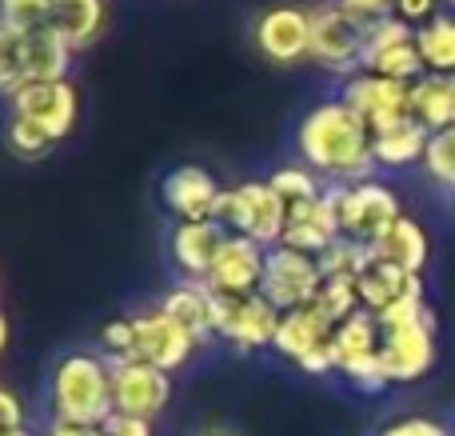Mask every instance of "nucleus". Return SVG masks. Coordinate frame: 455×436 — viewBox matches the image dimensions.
I'll list each match as a JSON object with an SVG mask.
<instances>
[{"mask_svg":"<svg viewBox=\"0 0 455 436\" xmlns=\"http://www.w3.org/2000/svg\"><path fill=\"white\" fill-rule=\"evenodd\" d=\"M344 237L339 232V213H336V197L331 189H323L320 200H307V205L288 208V224H283V240L280 245L296 248V253L320 256L328 245Z\"/></svg>","mask_w":455,"mask_h":436,"instance_id":"aec40b11","label":"nucleus"},{"mask_svg":"<svg viewBox=\"0 0 455 436\" xmlns=\"http://www.w3.org/2000/svg\"><path fill=\"white\" fill-rule=\"evenodd\" d=\"M112 365V405L124 416L156 421L172 400V373L148 365V360H108Z\"/></svg>","mask_w":455,"mask_h":436,"instance_id":"f8f14e48","label":"nucleus"},{"mask_svg":"<svg viewBox=\"0 0 455 436\" xmlns=\"http://www.w3.org/2000/svg\"><path fill=\"white\" fill-rule=\"evenodd\" d=\"M416 48L427 72L455 77V12H440L424 28H416Z\"/></svg>","mask_w":455,"mask_h":436,"instance_id":"bb28decb","label":"nucleus"},{"mask_svg":"<svg viewBox=\"0 0 455 436\" xmlns=\"http://www.w3.org/2000/svg\"><path fill=\"white\" fill-rule=\"evenodd\" d=\"M427 141H432V133H427L416 117H403V120H395V125L371 133V160H376L379 168H408V165H416V160H424Z\"/></svg>","mask_w":455,"mask_h":436,"instance_id":"5701e85b","label":"nucleus"},{"mask_svg":"<svg viewBox=\"0 0 455 436\" xmlns=\"http://www.w3.org/2000/svg\"><path fill=\"white\" fill-rule=\"evenodd\" d=\"M331 336H336V325H331V320H323L320 312L307 304V309L283 312V317H280V333H275L272 349L280 352L283 360H291L299 373L328 376V373H336Z\"/></svg>","mask_w":455,"mask_h":436,"instance_id":"6e6552de","label":"nucleus"},{"mask_svg":"<svg viewBox=\"0 0 455 436\" xmlns=\"http://www.w3.org/2000/svg\"><path fill=\"white\" fill-rule=\"evenodd\" d=\"M24 436H32V432H24Z\"/></svg>","mask_w":455,"mask_h":436,"instance_id":"a18cd8bd","label":"nucleus"},{"mask_svg":"<svg viewBox=\"0 0 455 436\" xmlns=\"http://www.w3.org/2000/svg\"><path fill=\"white\" fill-rule=\"evenodd\" d=\"M132 328H136V360L164 368V373H180L192 360V352L200 349V341L188 333L184 325H176L160 304L132 312Z\"/></svg>","mask_w":455,"mask_h":436,"instance_id":"ddd939ff","label":"nucleus"},{"mask_svg":"<svg viewBox=\"0 0 455 436\" xmlns=\"http://www.w3.org/2000/svg\"><path fill=\"white\" fill-rule=\"evenodd\" d=\"M216 336L228 341L235 352H259L272 349L275 333H280V317L267 296L251 293V296H216Z\"/></svg>","mask_w":455,"mask_h":436,"instance_id":"1a4fd4ad","label":"nucleus"},{"mask_svg":"<svg viewBox=\"0 0 455 436\" xmlns=\"http://www.w3.org/2000/svg\"><path fill=\"white\" fill-rule=\"evenodd\" d=\"M299 165L331 176V184L371 181V128L347 109L344 101H323L296 125Z\"/></svg>","mask_w":455,"mask_h":436,"instance_id":"f257e3e1","label":"nucleus"},{"mask_svg":"<svg viewBox=\"0 0 455 436\" xmlns=\"http://www.w3.org/2000/svg\"><path fill=\"white\" fill-rule=\"evenodd\" d=\"M443 8H451V12H455V0H443Z\"/></svg>","mask_w":455,"mask_h":436,"instance_id":"c03bdc74","label":"nucleus"},{"mask_svg":"<svg viewBox=\"0 0 455 436\" xmlns=\"http://www.w3.org/2000/svg\"><path fill=\"white\" fill-rule=\"evenodd\" d=\"M48 405L56 421L100 429L116 405H112V365L96 349H72L48 373Z\"/></svg>","mask_w":455,"mask_h":436,"instance_id":"f03ea898","label":"nucleus"},{"mask_svg":"<svg viewBox=\"0 0 455 436\" xmlns=\"http://www.w3.org/2000/svg\"><path fill=\"white\" fill-rule=\"evenodd\" d=\"M443 8V0H392V16H400L411 28H424L427 20H435Z\"/></svg>","mask_w":455,"mask_h":436,"instance_id":"c9c22d12","label":"nucleus"},{"mask_svg":"<svg viewBox=\"0 0 455 436\" xmlns=\"http://www.w3.org/2000/svg\"><path fill=\"white\" fill-rule=\"evenodd\" d=\"M4 144H8V152H12L16 160H40V157H48V152L56 149L52 136H48L40 125L24 120V117H8V125H4Z\"/></svg>","mask_w":455,"mask_h":436,"instance_id":"c756f323","label":"nucleus"},{"mask_svg":"<svg viewBox=\"0 0 455 436\" xmlns=\"http://www.w3.org/2000/svg\"><path fill=\"white\" fill-rule=\"evenodd\" d=\"M379 328H384L379 368H384L387 384H411L432 373V365H435V312L432 309H424L419 317L395 320V325H379Z\"/></svg>","mask_w":455,"mask_h":436,"instance_id":"39448f33","label":"nucleus"},{"mask_svg":"<svg viewBox=\"0 0 455 436\" xmlns=\"http://www.w3.org/2000/svg\"><path fill=\"white\" fill-rule=\"evenodd\" d=\"M267 184L280 192V200H283L288 208L307 205V200H320V197H323L320 173H312L307 165H280L272 176H267Z\"/></svg>","mask_w":455,"mask_h":436,"instance_id":"c85d7f7f","label":"nucleus"},{"mask_svg":"<svg viewBox=\"0 0 455 436\" xmlns=\"http://www.w3.org/2000/svg\"><path fill=\"white\" fill-rule=\"evenodd\" d=\"M331 197H336V213H339V232L360 245L379 240L395 221L403 216L400 197H395L387 184H379L376 176L360 184H328Z\"/></svg>","mask_w":455,"mask_h":436,"instance_id":"423d86ee","label":"nucleus"},{"mask_svg":"<svg viewBox=\"0 0 455 436\" xmlns=\"http://www.w3.org/2000/svg\"><path fill=\"white\" fill-rule=\"evenodd\" d=\"M200 436H235V432H228V429H208V432H200Z\"/></svg>","mask_w":455,"mask_h":436,"instance_id":"37998d69","label":"nucleus"},{"mask_svg":"<svg viewBox=\"0 0 455 436\" xmlns=\"http://www.w3.org/2000/svg\"><path fill=\"white\" fill-rule=\"evenodd\" d=\"M320 285H323V272H320L315 256L296 253V248H288V245L267 248L259 296H267L280 312L307 309V304L315 301V293H320Z\"/></svg>","mask_w":455,"mask_h":436,"instance_id":"9b49d317","label":"nucleus"},{"mask_svg":"<svg viewBox=\"0 0 455 436\" xmlns=\"http://www.w3.org/2000/svg\"><path fill=\"white\" fill-rule=\"evenodd\" d=\"M339 8L363 16V20H379V16H392V0H336Z\"/></svg>","mask_w":455,"mask_h":436,"instance_id":"ea45409f","label":"nucleus"},{"mask_svg":"<svg viewBox=\"0 0 455 436\" xmlns=\"http://www.w3.org/2000/svg\"><path fill=\"white\" fill-rule=\"evenodd\" d=\"M371 20L339 8L336 0L312 8V44H307V61L320 69L339 72V77H355L363 69V48H368Z\"/></svg>","mask_w":455,"mask_h":436,"instance_id":"7ed1b4c3","label":"nucleus"},{"mask_svg":"<svg viewBox=\"0 0 455 436\" xmlns=\"http://www.w3.org/2000/svg\"><path fill=\"white\" fill-rule=\"evenodd\" d=\"M411 117L427 128V133H443L455 128V77L443 72H424V77L411 85Z\"/></svg>","mask_w":455,"mask_h":436,"instance_id":"b1692460","label":"nucleus"},{"mask_svg":"<svg viewBox=\"0 0 455 436\" xmlns=\"http://www.w3.org/2000/svg\"><path fill=\"white\" fill-rule=\"evenodd\" d=\"M224 237H228V229L220 221H176L172 237H168V256H172L180 280L204 285Z\"/></svg>","mask_w":455,"mask_h":436,"instance_id":"6ab92c4d","label":"nucleus"},{"mask_svg":"<svg viewBox=\"0 0 455 436\" xmlns=\"http://www.w3.org/2000/svg\"><path fill=\"white\" fill-rule=\"evenodd\" d=\"M424 173L432 176L435 184L455 192V128H443V133H432L424 152Z\"/></svg>","mask_w":455,"mask_h":436,"instance_id":"473e14b6","label":"nucleus"},{"mask_svg":"<svg viewBox=\"0 0 455 436\" xmlns=\"http://www.w3.org/2000/svg\"><path fill=\"white\" fill-rule=\"evenodd\" d=\"M264 264H267L264 245L228 232L204 285L212 288L216 296H251V293H259V285H264Z\"/></svg>","mask_w":455,"mask_h":436,"instance_id":"f3484780","label":"nucleus"},{"mask_svg":"<svg viewBox=\"0 0 455 436\" xmlns=\"http://www.w3.org/2000/svg\"><path fill=\"white\" fill-rule=\"evenodd\" d=\"M216 304L220 301H216L212 288L196 285V280H180V285H172L160 296V309H164L176 325L188 328L200 344H208L216 336Z\"/></svg>","mask_w":455,"mask_h":436,"instance_id":"412c9836","label":"nucleus"},{"mask_svg":"<svg viewBox=\"0 0 455 436\" xmlns=\"http://www.w3.org/2000/svg\"><path fill=\"white\" fill-rule=\"evenodd\" d=\"M379 436H455V432H448L440 421H432V416H400V421L384 424Z\"/></svg>","mask_w":455,"mask_h":436,"instance_id":"e433bc0d","label":"nucleus"},{"mask_svg":"<svg viewBox=\"0 0 455 436\" xmlns=\"http://www.w3.org/2000/svg\"><path fill=\"white\" fill-rule=\"evenodd\" d=\"M355 280L360 277H323L312 309L320 312L323 320H331V325H344L347 317L360 312V285H355Z\"/></svg>","mask_w":455,"mask_h":436,"instance_id":"cd10ccee","label":"nucleus"},{"mask_svg":"<svg viewBox=\"0 0 455 436\" xmlns=\"http://www.w3.org/2000/svg\"><path fill=\"white\" fill-rule=\"evenodd\" d=\"M104 20H108V4L104 0H52L48 28L68 40L72 48H88L100 36Z\"/></svg>","mask_w":455,"mask_h":436,"instance_id":"a878e982","label":"nucleus"},{"mask_svg":"<svg viewBox=\"0 0 455 436\" xmlns=\"http://www.w3.org/2000/svg\"><path fill=\"white\" fill-rule=\"evenodd\" d=\"M411 85H400V80H387V77H376V72H355V77L344 80V93H339V101L347 104V109L355 112V117L363 120V125L371 128V133H379V128L395 125V120L411 117Z\"/></svg>","mask_w":455,"mask_h":436,"instance_id":"2eb2a0df","label":"nucleus"},{"mask_svg":"<svg viewBox=\"0 0 455 436\" xmlns=\"http://www.w3.org/2000/svg\"><path fill=\"white\" fill-rule=\"evenodd\" d=\"M251 36H256V48L264 61L272 64L304 61L307 44H312V8H299V4L267 8V12H259Z\"/></svg>","mask_w":455,"mask_h":436,"instance_id":"dca6fc26","label":"nucleus"},{"mask_svg":"<svg viewBox=\"0 0 455 436\" xmlns=\"http://www.w3.org/2000/svg\"><path fill=\"white\" fill-rule=\"evenodd\" d=\"M363 72L416 85L424 77V56L416 48V28L403 24L400 16H379L368 28V48H363Z\"/></svg>","mask_w":455,"mask_h":436,"instance_id":"9d476101","label":"nucleus"},{"mask_svg":"<svg viewBox=\"0 0 455 436\" xmlns=\"http://www.w3.org/2000/svg\"><path fill=\"white\" fill-rule=\"evenodd\" d=\"M24 80H28V72H24V32L0 24V93L12 96Z\"/></svg>","mask_w":455,"mask_h":436,"instance_id":"2f4dec72","label":"nucleus"},{"mask_svg":"<svg viewBox=\"0 0 455 436\" xmlns=\"http://www.w3.org/2000/svg\"><path fill=\"white\" fill-rule=\"evenodd\" d=\"M52 20V0H0V24L16 32H40Z\"/></svg>","mask_w":455,"mask_h":436,"instance_id":"72a5a7b5","label":"nucleus"},{"mask_svg":"<svg viewBox=\"0 0 455 436\" xmlns=\"http://www.w3.org/2000/svg\"><path fill=\"white\" fill-rule=\"evenodd\" d=\"M220 224L235 237H248L264 248H275L283 240L288 205L267 181H240L235 189H224Z\"/></svg>","mask_w":455,"mask_h":436,"instance_id":"20e7f679","label":"nucleus"},{"mask_svg":"<svg viewBox=\"0 0 455 436\" xmlns=\"http://www.w3.org/2000/svg\"><path fill=\"white\" fill-rule=\"evenodd\" d=\"M315 261H320L323 277H360V272L368 269L371 253H368V245H360V240L339 237L336 245H328L320 256H315Z\"/></svg>","mask_w":455,"mask_h":436,"instance_id":"7c9ffc66","label":"nucleus"},{"mask_svg":"<svg viewBox=\"0 0 455 436\" xmlns=\"http://www.w3.org/2000/svg\"><path fill=\"white\" fill-rule=\"evenodd\" d=\"M96 352H104L108 360H128L136 357V328L132 317H112L96 333Z\"/></svg>","mask_w":455,"mask_h":436,"instance_id":"f704fd0d","label":"nucleus"},{"mask_svg":"<svg viewBox=\"0 0 455 436\" xmlns=\"http://www.w3.org/2000/svg\"><path fill=\"white\" fill-rule=\"evenodd\" d=\"M368 253H371V261H379V264H392V269H400V272L424 277L432 245H427V232L419 229L411 216H400V221H395L384 237L371 240Z\"/></svg>","mask_w":455,"mask_h":436,"instance_id":"4be33fe9","label":"nucleus"},{"mask_svg":"<svg viewBox=\"0 0 455 436\" xmlns=\"http://www.w3.org/2000/svg\"><path fill=\"white\" fill-rule=\"evenodd\" d=\"M72 56H76V48L64 36H56L52 28L24 32V72H28L24 85H36V80H68Z\"/></svg>","mask_w":455,"mask_h":436,"instance_id":"393cba45","label":"nucleus"},{"mask_svg":"<svg viewBox=\"0 0 455 436\" xmlns=\"http://www.w3.org/2000/svg\"><path fill=\"white\" fill-rule=\"evenodd\" d=\"M379 341H384V328L371 312H355L344 325H336L331 336V357H336V373H344V381H352L360 392H384L387 376L379 368Z\"/></svg>","mask_w":455,"mask_h":436,"instance_id":"0eeeda50","label":"nucleus"},{"mask_svg":"<svg viewBox=\"0 0 455 436\" xmlns=\"http://www.w3.org/2000/svg\"><path fill=\"white\" fill-rule=\"evenodd\" d=\"M8 336H12V328H8V317H4V309H0V357H4V349H8Z\"/></svg>","mask_w":455,"mask_h":436,"instance_id":"79ce46f5","label":"nucleus"},{"mask_svg":"<svg viewBox=\"0 0 455 436\" xmlns=\"http://www.w3.org/2000/svg\"><path fill=\"white\" fill-rule=\"evenodd\" d=\"M100 436H152V421H140V416H124V413H112L108 421L100 424Z\"/></svg>","mask_w":455,"mask_h":436,"instance_id":"58836bf2","label":"nucleus"},{"mask_svg":"<svg viewBox=\"0 0 455 436\" xmlns=\"http://www.w3.org/2000/svg\"><path fill=\"white\" fill-rule=\"evenodd\" d=\"M40 436H100V429H88V424H68V421H48Z\"/></svg>","mask_w":455,"mask_h":436,"instance_id":"a19ab883","label":"nucleus"},{"mask_svg":"<svg viewBox=\"0 0 455 436\" xmlns=\"http://www.w3.org/2000/svg\"><path fill=\"white\" fill-rule=\"evenodd\" d=\"M76 88L72 80H36V85H20L8 96V117H24L40 125L52 141H64L76 125Z\"/></svg>","mask_w":455,"mask_h":436,"instance_id":"4468645a","label":"nucleus"},{"mask_svg":"<svg viewBox=\"0 0 455 436\" xmlns=\"http://www.w3.org/2000/svg\"><path fill=\"white\" fill-rule=\"evenodd\" d=\"M24 432H28V424H24L20 397L0 384V436H24Z\"/></svg>","mask_w":455,"mask_h":436,"instance_id":"4c0bfd02","label":"nucleus"},{"mask_svg":"<svg viewBox=\"0 0 455 436\" xmlns=\"http://www.w3.org/2000/svg\"><path fill=\"white\" fill-rule=\"evenodd\" d=\"M164 208L176 221H220V205H224V189L208 168L200 165H180L164 176L160 184Z\"/></svg>","mask_w":455,"mask_h":436,"instance_id":"a211bd4d","label":"nucleus"}]
</instances>
